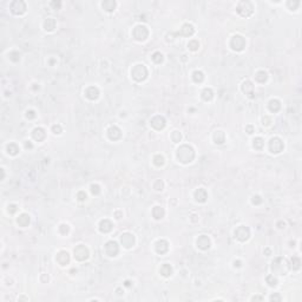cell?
<instances>
[{
	"label": "cell",
	"instance_id": "49",
	"mask_svg": "<svg viewBox=\"0 0 302 302\" xmlns=\"http://www.w3.org/2000/svg\"><path fill=\"white\" fill-rule=\"evenodd\" d=\"M247 130H248V134H253V127H248Z\"/></svg>",
	"mask_w": 302,
	"mask_h": 302
},
{
	"label": "cell",
	"instance_id": "7",
	"mask_svg": "<svg viewBox=\"0 0 302 302\" xmlns=\"http://www.w3.org/2000/svg\"><path fill=\"white\" fill-rule=\"evenodd\" d=\"M230 46L235 51H241L245 46V40L241 36H235L234 38L231 39V41H230Z\"/></svg>",
	"mask_w": 302,
	"mask_h": 302
},
{
	"label": "cell",
	"instance_id": "35",
	"mask_svg": "<svg viewBox=\"0 0 302 302\" xmlns=\"http://www.w3.org/2000/svg\"><path fill=\"white\" fill-rule=\"evenodd\" d=\"M152 60L157 63V64H159V63H162L163 61V56H162V53L161 52H156V53H154V56H152Z\"/></svg>",
	"mask_w": 302,
	"mask_h": 302
},
{
	"label": "cell",
	"instance_id": "8",
	"mask_svg": "<svg viewBox=\"0 0 302 302\" xmlns=\"http://www.w3.org/2000/svg\"><path fill=\"white\" fill-rule=\"evenodd\" d=\"M75 257L78 261H84L89 257V250L85 245H78L75 249Z\"/></svg>",
	"mask_w": 302,
	"mask_h": 302
},
{
	"label": "cell",
	"instance_id": "11",
	"mask_svg": "<svg viewBox=\"0 0 302 302\" xmlns=\"http://www.w3.org/2000/svg\"><path fill=\"white\" fill-rule=\"evenodd\" d=\"M120 241L125 248H131L135 243V237H134V235L127 233V234H123L120 236Z\"/></svg>",
	"mask_w": 302,
	"mask_h": 302
},
{
	"label": "cell",
	"instance_id": "34",
	"mask_svg": "<svg viewBox=\"0 0 302 302\" xmlns=\"http://www.w3.org/2000/svg\"><path fill=\"white\" fill-rule=\"evenodd\" d=\"M203 79H204V76H203V73L201 71L194 72V80L196 83H201V82H203Z\"/></svg>",
	"mask_w": 302,
	"mask_h": 302
},
{
	"label": "cell",
	"instance_id": "32",
	"mask_svg": "<svg viewBox=\"0 0 302 302\" xmlns=\"http://www.w3.org/2000/svg\"><path fill=\"white\" fill-rule=\"evenodd\" d=\"M214 96V93H213V91H211V89H204V91L202 92V97L204 100H210L211 98Z\"/></svg>",
	"mask_w": 302,
	"mask_h": 302
},
{
	"label": "cell",
	"instance_id": "39",
	"mask_svg": "<svg viewBox=\"0 0 302 302\" xmlns=\"http://www.w3.org/2000/svg\"><path fill=\"white\" fill-rule=\"evenodd\" d=\"M181 138H182V137H181V134H179V132L175 131V132L172 134V141H174L175 143H178V142L181 141Z\"/></svg>",
	"mask_w": 302,
	"mask_h": 302
},
{
	"label": "cell",
	"instance_id": "3",
	"mask_svg": "<svg viewBox=\"0 0 302 302\" xmlns=\"http://www.w3.org/2000/svg\"><path fill=\"white\" fill-rule=\"evenodd\" d=\"M254 11L253 4L250 1H241L237 5V12L242 16V17H249Z\"/></svg>",
	"mask_w": 302,
	"mask_h": 302
},
{
	"label": "cell",
	"instance_id": "18",
	"mask_svg": "<svg viewBox=\"0 0 302 302\" xmlns=\"http://www.w3.org/2000/svg\"><path fill=\"white\" fill-rule=\"evenodd\" d=\"M195 197H196V201L197 202H201V203H203L207 201V191H205L204 189H198L197 191L195 193Z\"/></svg>",
	"mask_w": 302,
	"mask_h": 302
},
{
	"label": "cell",
	"instance_id": "9",
	"mask_svg": "<svg viewBox=\"0 0 302 302\" xmlns=\"http://www.w3.org/2000/svg\"><path fill=\"white\" fill-rule=\"evenodd\" d=\"M235 236H236V238H238L240 241H245V240H248V237L250 236V231H249V229L247 228V227H238L236 230H235Z\"/></svg>",
	"mask_w": 302,
	"mask_h": 302
},
{
	"label": "cell",
	"instance_id": "22",
	"mask_svg": "<svg viewBox=\"0 0 302 302\" xmlns=\"http://www.w3.org/2000/svg\"><path fill=\"white\" fill-rule=\"evenodd\" d=\"M253 90H254V85H253V83H252V82H249V80L244 82L243 83V91L247 93V95L252 96V95H253Z\"/></svg>",
	"mask_w": 302,
	"mask_h": 302
},
{
	"label": "cell",
	"instance_id": "13",
	"mask_svg": "<svg viewBox=\"0 0 302 302\" xmlns=\"http://www.w3.org/2000/svg\"><path fill=\"white\" fill-rule=\"evenodd\" d=\"M197 245H198L201 249L207 250V249L210 247V240H209V237H208V236H205V235L200 236V237H198V240H197Z\"/></svg>",
	"mask_w": 302,
	"mask_h": 302
},
{
	"label": "cell",
	"instance_id": "26",
	"mask_svg": "<svg viewBox=\"0 0 302 302\" xmlns=\"http://www.w3.org/2000/svg\"><path fill=\"white\" fill-rule=\"evenodd\" d=\"M115 7H116V2L112 1V0H109V1H104L103 2V9L109 11V12L115 10Z\"/></svg>",
	"mask_w": 302,
	"mask_h": 302
},
{
	"label": "cell",
	"instance_id": "28",
	"mask_svg": "<svg viewBox=\"0 0 302 302\" xmlns=\"http://www.w3.org/2000/svg\"><path fill=\"white\" fill-rule=\"evenodd\" d=\"M214 138H215V142H216L217 144H222L224 142V134L222 131H216Z\"/></svg>",
	"mask_w": 302,
	"mask_h": 302
},
{
	"label": "cell",
	"instance_id": "21",
	"mask_svg": "<svg viewBox=\"0 0 302 302\" xmlns=\"http://www.w3.org/2000/svg\"><path fill=\"white\" fill-rule=\"evenodd\" d=\"M57 261H58L61 266H65L66 263H68L70 261V256L66 252H60V253L57 255Z\"/></svg>",
	"mask_w": 302,
	"mask_h": 302
},
{
	"label": "cell",
	"instance_id": "29",
	"mask_svg": "<svg viewBox=\"0 0 302 302\" xmlns=\"http://www.w3.org/2000/svg\"><path fill=\"white\" fill-rule=\"evenodd\" d=\"M255 78H256L257 82H260V83H264V82L267 80V73H266L264 71H259V72L256 73Z\"/></svg>",
	"mask_w": 302,
	"mask_h": 302
},
{
	"label": "cell",
	"instance_id": "51",
	"mask_svg": "<svg viewBox=\"0 0 302 302\" xmlns=\"http://www.w3.org/2000/svg\"><path fill=\"white\" fill-rule=\"evenodd\" d=\"M52 6H56V7H59V6H60V2H52Z\"/></svg>",
	"mask_w": 302,
	"mask_h": 302
},
{
	"label": "cell",
	"instance_id": "5",
	"mask_svg": "<svg viewBox=\"0 0 302 302\" xmlns=\"http://www.w3.org/2000/svg\"><path fill=\"white\" fill-rule=\"evenodd\" d=\"M269 149L274 154H279L283 150V142L280 138L274 137V138H272V141L269 143Z\"/></svg>",
	"mask_w": 302,
	"mask_h": 302
},
{
	"label": "cell",
	"instance_id": "48",
	"mask_svg": "<svg viewBox=\"0 0 302 302\" xmlns=\"http://www.w3.org/2000/svg\"><path fill=\"white\" fill-rule=\"evenodd\" d=\"M27 118H34L36 117V113H34V111H32V110H30V111H27Z\"/></svg>",
	"mask_w": 302,
	"mask_h": 302
},
{
	"label": "cell",
	"instance_id": "14",
	"mask_svg": "<svg viewBox=\"0 0 302 302\" xmlns=\"http://www.w3.org/2000/svg\"><path fill=\"white\" fill-rule=\"evenodd\" d=\"M194 26L193 25H190V24H185L183 25V27L181 29V32H179V34L181 36H184V37H190V36H193L194 34Z\"/></svg>",
	"mask_w": 302,
	"mask_h": 302
},
{
	"label": "cell",
	"instance_id": "43",
	"mask_svg": "<svg viewBox=\"0 0 302 302\" xmlns=\"http://www.w3.org/2000/svg\"><path fill=\"white\" fill-rule=\"evenodd\" d=\"M299 5H300V2H299V1H294V2L289 1V2H288V6H290L293 10H295V9H296V7L299 6Z\"/></svg>",
	"mask_w": 302,
	"mask_h": 302
},
{
	"label": "cell",
	"instance_id": "12",
	"mask_svg": "<svg viewBox=\"0 0 302 302\" xmlns=\"http://www.w3.org/2000/svg\"><path fill=\"white\" fill-rule=\"evenodd\" d=\"M151 127H155L156 130H162L165 127V119L162 116H156L151 119Z\"/></svg>",
	"mask_w": 302,
	"mask_h": 302
},
{
	"label": "cell",
	"instance_id": "36",
	"mask_svg": "<svg viewBox=\"0 0 302 302\" xmlns=\"http://www.w3.org/2000/svg\"><path fill=\"white\" fill-rule=\"evenodd\" d=\"M154 161H155V164L158 165V166L162 165V164L164 163V158H163V156H161V155H157V156H155Z\"/></svg>",
	"mask_w": 302,
	"mask_h": 302
},
{
	"label": "cell",
	"instance_id": "45",
	"mask_svg": "<svg viewBox=\"0 0 302 302\" xmlns=\"http://www.w3.org/2000/svg\"><path fill=\"white\" fill-rule=\"evenodd\" d=\"M60 231H61L63 234H65V233H68V225H65V224H63V225H60Z\"/></svg>",
	"mask_w": 302,
	"mask_h": 302
},
{
	"label": "cell",
	"instance_id": "46",
	"mask_svg": "<svg viewBox=\"0 0 302 302\" xmlns=\"http://www.w3.org/2000/svg\"><path fill=\"white\" fill-rule=\"evenodd\" d=\"M53 131H54V134H60L61 132V127H60V125H53Z\"/></svg>",
	"mask_w": 302,
	"mask_h": 302
},
{
	"label": "cell",
	"instance_id": "44",
	"mask_svg": "<svg viewBox=\"0 0 302 302\" xmlns=\"http://www.w3.org/2000/svg\"><path fill=\"white\" fill-rule=\"evenodd\" d=\"M262 202V200H261V197L260 196H254L253 197V203L254 204H259V203H261Z\"/></svg>",
	"mask_w": 302,
	"mask_h": 302
},
{
	"label": "cell",
	"instance_id": "1",
	"mask_svg": "<svg viewBox=\"0 0 302 302\" xmlns=\"http://www.w3.org/2000/svg\"><path fill=\"white\" fill-rule=\"evenodd\" d=\"M195 157L194 149L190 145H182L177 150V158L182 163H190Z\"/></svg>",
	"mask_w": 302,
	"mask_h": 302
},
{
	"label": "cell",
	"instance_id": "25",
	"mask_svg": "<svg viewBox=\"0 0 302 302\" xmlns=\"http://www.w3.org/2000/svg\"><path fill=\"white\" fill-rule=\"evenodd\" d=\"M280 107H281V104H280V102H279L277 99H273V100H270V103H269V109H270V111L276 112V111H279V110H280Z\"/></svg>",
	"mask_w": 302,
	"mask_h": 302
},
{
	"label": "cell",
	"instance_id": "31",
	"mask_svg": "<svg viewBox=\"0 0 302 302\" xmlns=\"http://www.w3.org/2000/svg\"><path fill=\"white\" fill-rule=\"evenodd\" d=\"M7 150H9V154H11V155H17L18 151H19V148H18L17 144L11 143V144L7 145Z\"/></svg>",
	"mask_w": 302,
	"mask_h": 302
},
{
	"label": "cell",
	"instance_id": "52",
	"mask_svg": "<svg viewBox=\"0 0 302 302\" xmlns=\"http://www.w3.org/2000/svg\"><path fill=\"white\" fill-rule=\"evenodd\" d=\"M26 148H32V144L31 143H26Z\"/></svg>",
	"mask_w": 302,
	"mask_h": 302
},
{
	"label": "cell",
	"instance_id": "23",
	"mask_svg": "<svg viewBox=\"0 0 302 302\" xmlns=\"http://www.w3.org/2000/svg\"><path fill=\"white\" fill-rule=\"evenodd\" d=\"M29 223H30L29 215L23 214L18 217V224H19V225H21V227H26V225H29Z\"/></svg>",
	"mask_w": 302,
	"mask_h": 302
},
{
	"label": "cell",
	"instance_id": "40",
	"mask_svg": "<svg viewBox=\"0 0 302 302\" xmlns=\"http://www.w3.org/2000/svg\"><path fill=\"white\" fill-rule=\"evenodd\" d=\"M292 261L294 262L293 263V264H294V266H293V267H294V269H299V268H300V264H301L300 260H299L297 257H293Z\"/></svg>",
	"mask_w": 302,
	"mask_h": 302
},
{
	"label": "cell",
	"instance_id": "37",
	"mask_svg": "<svg viewBox=\"0 0 302 302\" xmlns=\"http://www.w3.org/2000/svg\"><path fill=\"white\" fill-rule=\"evenodd\" d=\"M267 282L269 283V286H272V287H274V286H276V283H277V281H276V279L274 277L273 275H269V276L267 277Z\"/></svg>",
	"mask_w": 302,
	"mask_h": 302
},
{
	"label": "cell",
	"instance_id": "27",
	"mask_svg": "<svg viewBox=\"0 0 302 302\" xmlns=\"http://www.w3.org/2000/svg\"><path fill=\"white\" fill-rule=\"evenodd\" d=\"M45 29L47 30V31H52V30H54L56 27V21L54 19H52V18H47V19L45 20Z\"/></svg>",
	"mask_w": 302,
	"mask_h": 302
},
{
	"label": "cell",
	"instance_id": "15",
	"mask_svg": "<svg viewBox=\"0 0 302 302\" xmlns=\"http://www.w3.org/2000/svg\"><path fill=\"white\" fill-rule=\"evenodd\" d=\"M120 136H122V132H120V130L117 127H112L109 129V137L111 139L116 141V139H119Z\"/></svg>",
	"mask_w": 302,
	"mask_h": 302
},
{
	"label": "cell",
	"instance_id": "33",
	"mask_svg": "<svg viewBox=\"0 0 302 302\" xmlns=\"http://www.w3.org/2000/svg\"><path fill=\"white\" fill-rule=\"evenodd\" d=\"M264 145V142H263V139L261 137H257V138H255L254 139V148L255 149H257V150H261Z\"/></svg>",
	"mask_w": 302,
	"mask_h": 302
},
{
	"label": "cell",
	"instance_id": "2",
	"mask_svg": "<svg viewBox=\"0 0 302 302\" xmlns=\"http://www.w3.org/2000/svg\"><path fill=\"white\" fill-rule=\"evenodd\" d=\"M131 75H132V77L137 82H142V80H144L146 78V76H148V70L144 65H136L135 68H132V71H131Z\"/></svg>",
	"mask_w": 302,
	"mask_h": 302
},
{
	"label": "cell",
	"instance_id": "47",
	"mask_svg": "<svg viewBox=\"0 0 302 302\" xmlns=\"http://www.w3.org/2000/svg\"><path fill=\"white\" fill-rule=\"evenodd\" d=\"M78 198L80 200V201H84L85 198H86V194L84 193V191H80L78 194Z\"/></svg>",
	"mask_w": 302,
	"mask_h": 302
},
{
	"label": "cell",
	"instance_id": "41",
	"mask_svg": "<svg viewBox=\"0 0 302 302\" xmlns=\"http://www.w3.org/2000/svg\"><path fill=\"white\" fill-rule=\"evenodd\" d=\"M91 191H92L93 194L98 195V194L100 193V189H99V186H98L97 184H93V185H91Z\"/></svg>",
	"mask_w": 302,
	"mask_h": 302
},
{
	"label": "cell",
	"instance_id": "24",
	"mask_svg": "<svg viewBox=\"0 0 302 302\" xmlns=\"http://www.w3.org/2000/svg\"><path fill=\"white\" fill-rule=\"evenodd\" d=\"M152 215H154V217L157 218V220L162 218V217L164 216V210H163V208H161V207H155L154 210H152Z\"/></svg>",
	"mask_w": 302,
	"mask_h": 302
},
{
	"label": "cell",
	"instance_id": "10",
	"mask_svg": "<svg viewBox=\"0 0 302 302\" xmlns=\"http://www.w3.org/2000/svg\"><path fill=\"white\" fill-rule=\"evenodd\" d=\"M105 252L109 256H116L119 252V248H118V244L115 242V241H110L107 242L106 245H105Z\"/></svg>",
	"mask_w": 302,
	"mask_h": 302
},
{
	"label": "cell",
	"instance_id": "4",
	"mask_svg": "<svg viewBox=\"0 0 302 302\" xmlns=\"http://www.w3.org/2000/svg\"><path fill=\"white\" fill-rule=\"evenodd\" d=\"M132 34H134V37H135L137 40H145L146 38H148V36H149V31H148V29H146L145 26L139 25V26H136V27H135Z\"/></svg>",
	"mask_w": 302,
	"mask_h": 302
},
{
	"label": "cell",
	"instance_id": "30",
	"mask_svg": "<svg viewBox=\"0 0 302 302\" xmlns=\"http://www.w3.org/2000/svg\"><path fill=\"white\" fill-rule=\"evenodd\" d=\"M171 272H172V269H171V267L169 264H163L162 268H161V274L163 276H169L171 274Z\"/></svg>",
	"mask_w": 302,
	"mask_h": 302
},
{
	"label": "cell",
	"instance_id": "19",
	"mask_svg": "<svg viewBox=\"0 0 302 302\" xmlns=\"http://www.w3.org/2000/svg\"><path fill=\"white\" fill-rule=\"evenodd\" d=\"M99 229H100V231H103V233H109L111 229H112V223H111V221H109V220H103L100 224H99Z\"/></svg>",
	"mask_w": 302,
	"mask_h": 302
},
{
	"label": "cell",
	"instance_id": "17",
	"mask_svg": "<svg viewBox=\"0 0 302 302\" xmlns=\"http://www.w3.org/2000/svg\"><path fill=\"white\" fill-rule=\"evenodd\" d=\"M46 136V134H45V130L44 129H41V127H37V129H34V131H33V138L36 139V141H43L44 138Z\"/></svg>",
	"mask_w": 302,
	"mask_h": 302
},
{
	"label": "cell",
	"instance_id": "16",
	"mask_svg": "<svg viewBox=\"0 0 302 302\" xmlns=\"http://www.w3.org/2000/svg\"><path fill=\"white\" fill-rule=\"evenodd\" d=\"M98 95H99V91H98L97 88H95V86H91V88H89L86 91H85V96L89 98V99H91V100H93V99H96L98 97Z\"/></svg>",
	"mask_w": 302,
	"mask_h": 302
},
{
	"label": "cell",
	"instance_id": "42",
	"mask_svg": "<svg viewBox=\"0 0 302 302\" xmlns=\"http://www.w3.org/2000/svg\"><path fill=\"white\" fill-rule=\"evenodd\" d=\"M154 188L156 189V190H162V188H163V182L162 181H157L155 185H154Z\"/></svg>",
	"mask_w": 302,
	"mask_h": 302
},
{
	"label": "cell",
	"instance_id": "6",
	"mask_svg": "<svg viewBox=\"0 0 302 302\" xmlns=\"http://www.w3.org/2000/svg\"><path fill=\"white\" fill-rule=\"evenodd\" d=\"M11 11H12V13H14V14H23V13H25V11H26V5H25V2L21 1V0L13 1V2L11 4Z\"/></svg>",
	"mask_w": 302,
	"mask_h": 302
},
{
	"label": "cell",
	"instance_id": "20",
	"mask_svg": "<svg viewBox=\"0 0 302 302\" xmlns=\"http://www.w3.org/2000/svg\"><path fill=\"white\" fill-rule=\"evenodd\" d=\"M156 249H157V252H158V253L164 254V253H166V252H168V249H169V244H168V242L164 241V240H161V241H158V242H157Z\"/></svg>",
	"mask_w": 302,
	"mask_h": 302
},
{
	"label": "cell",
	"instance_id": "50",
	"mask_svg": "<svg viewBox=\"0 0 302 302\" xmlns=\"http://www.w3.org/2000/svg\"><path fill=\"white\" fill-rule=\"evenodd\" d=\"M270 299H272V300H280V296H277V295H275V296H274L273 295Z\"/></svg>",
	"mask_w": 302,
	"mask_h": 302
},
{
	"label": "cell",
	"instance_id": "38",
	"mask_svg": "<svg viewBox=\"0 0 302 302\" xmlns=\"http://www.w3.org/2000/svg\"><path fill=\"white\" fill-rule=\"evenodd\" d=\"M188 46H189V49L193 50V51H196L197 47H198V41H196V40H191L189 44H188Z\"/></svg>",
	"mask_w": 302,
	"mask_h": 302
}]
</instances>
